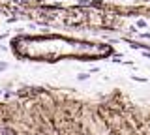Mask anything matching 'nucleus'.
<instances>
[{
	"mask_svg": "<svg viewBox=\"0 0 150 135\" xmlns=\"http://www.w3.org/2000/svg\"><path fill=\"white\" fill-rule=\"evenodd\" d=\"M6 68H8L6 62H0V71H2V69H6Z\"/></svg>",
	"mask_w": 150,
	"mask_h": 135,
	"instance_id": "1",
	"label": "nucleus"
}]
</instances>
